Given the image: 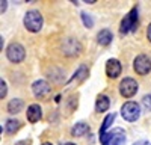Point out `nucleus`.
<instances>
[{"instance_id":"obj_10","label":"nucleus","mask_w":151,"mask_h":145,"mask_svg":"<svg viewBox=\"0 0 151 145\" xmlns=\"http://www.w3.org/2000/svg\"><path fill=\"white\" fill-rule=\"evenodd\" d=\"M32 91L36 98H44V97L50 92V85L45 80H36L32 85Z\"/></svg>"},{"instance_id":"obj_19","label":"nucleus","mask_w":151,"mask_h":145,"mask_svg":"<svg viewBox=\"0 0 151 145\" xmlns=\"http://www.w3.org/2000/svg\"><path fill=\"white\" fill-rule=\"evenodd\" d=\"M82 21L85 24V27H88V29H91L94 26V20L91 18L89 14H86V12H82Z\"/></svg>"},{"instance_id":"obj_16","label":"nucleus","mask_w":151,"mask_h":145,"mask_svg":"<svg viewBox=\"0 0 151 145\" xmlns=\"http://www.w3.org/2000/svg\"><path fill=\"white\" fill-rule=\"evenodd\" d=\"M5 128H6L8 135H14V133L20 128V121H17V119H8L6 124H5Z\"/></svg>"},{"instance_id":"obj_22","label":"nucleus","mask_w":151,"mask_h":145,"mask_svg":"<svg viewBox=\"0 0 151 145\" xmlns=\"http://www.w3.org/2000/svg\"><path fill=\"white\" fill-rule=\"evenodd\" d=\"M0 3H2V6H0V11H2V14H3V12L6 11V6H8V2H5V0H2V2H0Z\"/></svg>"},{"instance_id":"obj_8","label":"nucleus","mask_w":151,"mask_h":145,"mask_svg":"<svg viewBox=\"0 0 151 145\" xmlns=\"http://www.w3.org/2000/svg\"><path fill=\"white\" fill-rule=\"evenodd\" d=\"M133 68H134V71L137 72V74H141V76L148 74V72L151 71V60H150V57L147 55L136 56L134 62H133Z\"/></svg>"},{"instance_id":"obj_1","label":"nucleus","mask_w":151,"mask_h":145,"mask_svg":"<svg viewBox=\"0 0 151 145\" xmlns=\"http://www.w3.org/2000/svg\"><path fill=\"white\" fill-rule=\"evenodd\" d=\"M23 23H24V27L29 32L35 33V32H40L42 29L44 20H42V15L38 11H29V12H26V15H24Z\"/></svg>"},{"instance_id":"obj_21","label":"nucleus","mask_w":151,"mask_h":145,"mask_svg":"<svg viewBox=\"0 0 151 145\" xmlns=\"http://www.w3.org/2000/svg\"><path fill=\"white\" fill-rule=\"evenodd\" d=\"M144 106H145L147 109H150V111H151V95L144 97Z\"/></svg>"},{"instance_id":"obj_13","label":"nucleus","mask_w":151,"mask_h":145,"mask_svg":"<svg viewBox=\"0 0 151 145\" xmlns=\"http://www.w3.org/2000/svg\"><path fill=\"white\" fill-rule=\"evenodd\" d=\"M113 39V36H112V32L107 30V29H103V30H100L98 35H97V41L100 45H109Z\"/></svg>"},{"instance_id":"obj_9","label":"nucleus","mask_w":151,"mask_h":145,"mask_svg":"<svg viewBox=\"0 0 151 145\" xmlns=\"http://www.w3.org/2000/svg\"><path fill=\"white\" fill-rule=\"evenodd\" d=\"M122 71V65L118 59H109L106 64V74L110 79H116Z\"/></svg>"},{"instance_id":"obj_26","label":"nucleus","mask_w":151,"mask_h":145,"mask_svg":"<svg viewBox=\"0 0 151 145\" xmlns=\"http://www.w3.org/2000/svg\"><path fill=\"white\" fill-rule=\"evenodd\" d=\"M65 145H76V144H73V142H67Z\"/></svg>"},{"instance_id":"obj_7","label":"nucleus","mask_w":151,"mask_h":145,"mask_svg":"<svg viewBox=\"0 0 151 145\" xmlns=\"http://www.w3.org/2000/svg\"><path fill=\"white\" fill-rule=\"evenodd\" d=\"M137 82L134 79H130V77H125L124 80H121L119 83V94L125 98H130L133 97L136 92H137Z\"/></svg>"},{"instance_id":"obj_6","label":"nucleus","mask_w":151,"mask_h":145,"mask_svg":"<svg viewBox=\"0 0 151 145\" xmlns=\"http://www.w3.org/2000/svg\"><path fill=\"white\" fill-rule=\"evenodd\" d=\"M60 48L65 56H77L82 52V44L74 38H67L60 44Z\"/></svg>"},{"instance_id":"obj_3","label":"nucleus","mask_w":151,"mask_h":145,"mask_svg":"<svg viewBox=\"0 0 151 145\" xmlns=\"http://www.w3.org/2000/svg\"><path fill=\"white\" fill-rule=\"evenodd\" d=\"M121 115L125 121H130V123H133V121H136L137 118H139L141 115V107L137 103L134 101H127L124 103L122 107H121Z\"/></svg>"},{"instance_id":"obj_18","label":"nucleus","mask_w":151,"mask_h":145,"mask_svg":"<svg viewBox=\"0 0 151 145\" xmlns=\"http://www.w3.org/2000/svg\"><path fill=\"white\" fill-rule=\"evenodd\" d=\"M88 72H89V70H88V67H86V65H80V67H79V70L74 72V77H73L71 80L77 79L79 82H82V80H85V79H86Z\"/></svg>"},{"instance_id":"obj_15","label":"nucleus","mask_w":151,"mask_h":145,"mask_svg":"<svg viewBox=\"0 0 151 145\" xmlns=\"http://www.w3.org/2000/svg\"><path fill=\"white\" fill-rule=\"evenodd\" d=\"M23 109V101L20 98H14L8 103V112L9 113H18Z\"/></svg>"},{"instance_id":"obj_14","label":"nucleus","mask_w":151,"mask_h":145,"mask_svg":"<svg viewBox=\"0 0 151 145\" xmlns=\"http://www.w3.org/2000/svg\"><path fill=\"white\" fill-rule=\"evenodd\" d=\"M88 131H89V126H88L86 123H77L73 127L71 135L73 136H83V135H86Z\"/></svg>"},{"instance_id":"obj_2","label":"nucleus","mask_w":151,"mask_h":145,"mask_svg":"<svg viewBox=\"0 0 151 145\" xmlns=\"http://www.w3.org/2000/svg\"><path fill=\"white\" fill-rule=\"evenodd\" d=\"M101 145H122L125 142V133L122 128H113L104 135H100Z\"/></svg>"},{"instance_id":"obj_5","label":"nucleus","mask_w":151,"mask_h":145,"mask_svg":"<svg viewBox=\"0 0 151 145\" xmlns=\"http://www.w3.org/2000/svg\"><path fill=\"white\" fill-rule=\"evenodd\" d=\"M136 26H137V8H133L129 14L122 18L119 32L121 33H129L130 30H136Z\"/></svg>"},{"instance_id":"obj_20","label":"nucleus","mask_w":151,"mask_h":145,"mask_svg":"<svg viewBox=\"0 0 151 145\" xmlns=\"http://www.w3.org/2000/svg\"><path fill=\"white\" fill-rule=\"evenodd\" d=\"M6 92H8V86H6V82L2 79V82H0V98H5L6 97Z\"/></svg>"},{"instance_id":"obj_27","label":"nucleus","mask_w":151,"mask_h":145,"mask_svg":"<svg viewBox=\"0 0 151 145\" xmlns=\"http://www.w3.org/2000/svg\"><path fill=\"white\" fill-rule=\"evenodd\" d=\"M42 145H52V144H50V142H44Z\"/></svg>"},{"instance_id":"obj_11","label":"nucleus","mask_w":151,"mask_h":145,"mask_svg":"<svg viewBox=\"0 0 151 145\" xmlns=\"http://www.w3.org/2000/svg\"><path fill=\"white\" fill-rule=\"evenodd\" d=\"M42 116V111L40 104H30L27 107V119L29 123H36V121H40Z\"/></svg>"},{"instance_id":"obj_17","label":"nucleus","mask_w":151,"mask_h":145,"mask_svg":"<svg viewBox=\"0 0 151 145\" xmlns=\"http://www.w3.org/2000/svg\"><path fill=\"white\" fill-rule=\"evenodd\" d=\"M113 121H115V113H110V115H107V116L104 118L101 127H100V135H104V133H107V128L112 126Z\"/></svg>"},{"instance_id":"obj_25","label":"nucleus","mask_w":151,"mask_h":145,"mask_svg":"<svg viewBox=\"0 0 151 145\" xmlns=\"http://www.w3.org/2000/svg\"><path fill=\"white\" fill-rule=\"evenodd\" d=\"M134 145H148V142L147 141H139V142H136Z\"/></svg>"},{"instance_id":"obj_12","label":"nucleus","mask_w":151,"mask_h":145,"mask_svg":"<svg viewBox=\"0 0 151 145\" xmlns=\"http://www.w3.org/2000/svg\"><path fill=\"white\" fill-rule=\"evenodd\" d=\"M110 106V100L107 95H98V98L95 101V111L97 112H106Z\"/></svg>"},{"instance_id":"obj_24","label":"nucleus","mask_w":151,"mask_h":145,"mask_svg":"<svg viewBox=\"0 0 151 145\" xmlns=\"http://www.w3.org/2000/svg\"><path fill=\"white\" fill-rule=\"evenodd\" d=\"M147 36H148V39L151 41V23H150V26H148V30H147Z\"/></svg>"},{"instance_id":"obj_4","label":"nucleus","mask_w":151,"mask_h":145,"mask_svg":"<svg viewBox=\"0 0 151 145\" xmlns=\"http://www.w3.org/2000/svg\"><path fill=\"white\" fill-rule=\"evenodd\" d=\"M6 56H8V59L11 60V62L18 64V62H21V60L26 57V50H24V47L21 44L12 42L6 48Z\"/></svg>"},{"instance_id":"obj_23","label":"nucleus","mask_w":151,"mask_h":145,"mask_svg":"<svg viewBox=\"0 0 151 145\" xmlns=\"http://www.w3.org/2000/svg\"><path fill=\"white\" fill-rule=\"evenodd\" d=\"M15 145H30V141L27 139V141H20V142H17Z\"/></svg>"}]
</instances>
